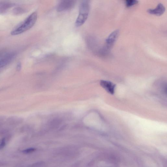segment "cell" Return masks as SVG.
Masks as SVG:
<instances>
[{"mask_svg": "<svg viewBox=\"0 0 167 167\" xmlns=\"http://www.w3.org/2000/svg\"><path fill=\"white\" fill-rule=\"evenodd\" d=\"M165 11L164 6L162 3H159L155 9H149L148 12L150 14L159 16L164 14Z\"/></svg>", "mask_w": 167, "mask_h": 167, "instance_id": "8992f818", "label": "cell"}, {"mask_svg": "<svg viewBox=\"0 0 167 167\" xmlns=\"http://www.w3.org/2000/svg\"><path fill=\"white\" fill-rule=\"evenodd\" d=\"M101 85L108 93L113 94L115 90V85L110 81L101 80Z\"/></svg>", "mask_w": 167, "mask_h": 167, "instance_id": "5b68a950", "label": "cell"}, {"mask_svg": "<svg viewBox=\"0 0 167 167\" xmlns=\"http://www.w3.org/2000/svg\"><path fill=\"white\" fill-rule=\"evenodd\" d=\"M35 150V149L34 148H29L24 150L23 151V152L25 154H28L34 152Z\"/></svg>", "mask_w": 167, "mask_h": 167, "instance_id": "8fae6325", "label": "cell"}, {"mask_svg": "<svg viewBox=\"0 0 167 167\" xmlns=\"http://www.w3.org/2000/svg\"><path fill=\"white\" fill-rule=\"evenodd\" d=\"M119 34V31H114L109 36L106 40V47L105 48L108 51L109 50L115 43Z\"/></svg>", "mask_w": 167, "mask_h": 167, "instance_id": "277c9868", "label": "cell"}, {"mask_svg": "<svg viewBox=\"0 0 167 167\" xmlns=\"http://www.w3.org/2000/svg\"><path fill=\"white\" fill-rule=\"evenodd\" d=\"M37 14L36 12H33L25 20L20 24L11 31L12 35H17L23 33L33 27L36 21Z\"/></svg>", "mask_w": 167, "mask_h": 167, "instance_id": "6da1fadb", "label": "cell"}, {"mask_svg": "<svg viewBox=\"0 0 167 167\" xmlns=\"http://www.w3.org/2000/svg\"><path fill=\"white\" fill-rule=\"evenodd\" d=\"M13 6L12 3L5 1H0V14L5 13Z\"/></svg>", "mask_w": 167, "mask_h": 167, "instance_id": "ba28073f", "label": "cell"}, {"mask_svg": "<svg viewBox=\"0 0 167 167\" xmlns=\"http://www.w3.org/2000/svg\"><path fill=\"white\" fill-rule=\"evenodd\" d=\"M76 3V1L71 0L61 1L57 6V11L61 12L69 10L74 7Z\"/></svg>", "mask_w": 167, "mask_h": 167, "instance_id": "3957f363", "label": "cell"}, {"mask_svg": "<svg viewBox=\"0 0 167 167\" xmlns=\"http://www.w3.org/2000/svg\"><path fill=\"white\" fill-rule=\"evenodd\" d=\"M21 68V64L20 62H19L17 65V67H16V69L18 71L20 70Z\"/></svg>", "mask_w": 167, "mask_h": 167, "instance_id": "4fadbf2b", "label": "cell"}, {"mask_svg": "<svg viewBox=\"0 0 167 167\" xmlns=\"http://www.w3.org/2000/svg\"><path fill=\"white\" fill-rule=\"evenodd\" d=\"M138 3V1L136 0H127L125 1V5L127 7L129 8Z\"/></svg>", "mask_w": 167, "mask_h": 167, "instance_id": "9c48e42d", "label": "cell"}, {"mask_svg": "<svg viewBox=\"0 0 167 167\" xmlns=\"http://www.w3.org/2000/svg\"><path fill=\"white\" fill-rule=\"evenodd\" d=\"M6 145V141L4 139H2L0 142V149L4 148Z\"/></svg>", "mask_w": 167, "mask_h": 167, "instance_id": "7c38bea8", "label": "cell"}, {"mask_svg": "<svg viewBox=\"0 0 167 167\" xmlns=\"http://www.w3.org/2000/svg\"><path fill=\"white\" fill-rule=\"evenodd\" d=\"M25 11L24 9L20 7L15 8L13 11V13L15 15H21L24 13Z\"/></svg>", "mask_w": 167, "mask_h": 167, "instance_id": "30bf717a", "label": "cell"}, {"mask_svg": "<svg viewBox=\"0 0 167 167\" xmlns=\"http://www.w3.org/2000/svg\"><path fill=\"white\" fill-rule=\"evenodd\" d=\"M90 9L89 1H84L81 3L79 14L75 23L77 27H80L86 22L89 14Z\"/></svg>", "mask_w": 167, "mask_h": 167, "instance_id": "7a4b0ae2", "label": "cell"}, {"mask_svg": "<svg viewBox=\"0 0 167 167\" xmlns=\"http://www.w3.org/2000/svg\"><path fill=\"white\" fill-rule=\"evenodd\" d=\"M15 54L12 53L7 55L0 60V69L9 63L15 58Z\"/></svg>", "mask_w": 167, "mask_h": 167, "instance_id": "52a82bcc", "label": "cell"}]
</instances>
